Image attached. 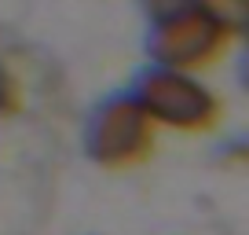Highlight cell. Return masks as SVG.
Returning <instances> with one entry per match:
<instances>
[{"label":"cell","instance_id":"52a82bcc","mask_svg":"<svg viewBox=\"0 0 249 235\" xmlns=\"http://www.w3.org/2000/svg\"><path fill=\"white\" fill-rule=\"evenodd\" d=\"M220 162L224 165H234V169H249V136L246 140H234L220 151Z\"/></svg>","mask_w":249,"mask_h":235},{"label":"cell","instance_id":"5b68a950","mask_svg":"<svg viewBox=\"0 0 249 235\" xmlns=\"http://www.w3.org/2000/svg\"><path fill=\"white\" fill-rule=\"evenodd\" d=\"M22 103V88H18V78L8 70V63L0 59V118H11Z\"/></svg>","mask_w":249,"mask_h":235},{"label":"cell","instance_id":"7a4b0ae2","mask_svg":"<svg viewBox=\"0 0 249 235\" xmlns=\"http://www.w3.org/2000/svg\"><path fill=\"white\" fill-rule=\"evenodd\" d=\"M154 133L158 125L140 107V99L132 92H117V96H107L88 114L85 155L103 169H132V165L150 158Z\"/></svg>","mask_w":249,"mask_h":235},{"label":"cell","instance_id":"ba28073f","mask_svg":"<svg viewBox=\"0 0 249 235\" xmlns=\"http://www.w3.org/2000/svg\"><path fill=\"white\" fill-rule=\"evenodd\" d=\"M238 78H242V85L249 88V37H246V44H242V59H238Z\"/></svg>","mask_w":249,"mask_h":235},{"label":"cell","instance_id":"8992f818","mask_svg":"<svg viewBox=\"0 0 249 235\" xmlns=\"http://www.w3.org/2000/svg\"><path fill=\"white\" fill-rule=\"evenodd\" d=\"M140 4L150 15V22H161V19H172V15H179V11L195 8V0H140Z\"/></svg>","mask_w":249,"mask_h":235},{"label":"cell","instance_id":"6da1fadb","mask_svg":"<svg viewBox=\"0 0 249 235\" xmlns=\"http://www.w3.org/2000/svg\"><path fill=\"white\" fill-rule=\"evenodd\" d=\"M128 92L140 99L158 129L176 133H209L220 125V96L205 85L198 74L169 70V66H143Z\"/></svg>","mask_w":249,"mask_h":235},{"label":"cell","instance_id":"277c9868","mask_svg":"<svg viewBox=\"0 0 249 235\" xmlns=\"http://www.w3.org/2000/svg\"><path fill=\"white\" fill-rule=\"evenodd\" d=\"M198 11L209 15L227 37H249V0H195Z\"/></svg>","mask_w":249,"mask_h":235},{"label":"cell","instance_id":"3957f363","mask_svg":"<svg viewBox=\"0 0 249 235\" xmlns=\"http://www.w3.org/2000/svg\"><path fill=\"white\" fill-rule=\"evenodd\" d=\"M227 44H231V37L209 15H202L198 4L172 19L150 22V33H147L150 63L169 66V70H187V74H198L205 66L220 63Z\"/></svg>","mask_w":249,"mask_h":235}]
</instances>
